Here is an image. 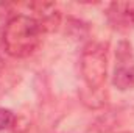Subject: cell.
I'll return each mask as SVG.
<instances>
[{"instance_id": "5", "label": "cell", "mask_w": 134, "mask_h": 133, "mask_svg": "<svg viewBox=\"0 0 134 133\" xmlns=\"http://www.w3.org/2000/svg\"><path fill=\"white\" fill-rule=\"evenodd\" d=\"M14 122H16L14 113L8 108H0V132L9 129Z\"/></svg>"}, {"instance_id": "3", "label": "cell", "mask_w": 134, "mask_h": 133, "mask_svg": "<svg viewBox=\"0 0 134 133\" xmlns=\"http://www.w3.org/2000/svg\"><path fill=\"white\" fill-rule=\"evenodd\" d=\"M106 16L114 28H134V2H112L108 6Z\"/></svg>"}, {"instance_id": "1", "label": "cell", "mask_w": 134, "mask_h": 133, "mask_svg": "<svg viewBox=\"0 0 134 133\" xmlns=\"http://www.w3.org/2000/svg\"><path fill=\"white\" fill-rule=\"evenodd\" d=\"M42 34L44 32L34 17L16 14L5 25L3 47L14 58H27L39 47Z\"/></svg>"}, {"instance_id": "4", "label": "cell", "mask_w": 134, "mask_h": 133, "mask_svg": "<svg viewBox=\"0 0 134 133\" xmlns=\"http://www.w3.org/2000/svg\"><path fill=\"white\" fill-rule=\"evenodd\" d=\"M133 63H122L115 67L114 72V78L112 83L115 88H119L120 91H126L133 88Z\"/></svg>"}, {"instance_id": "2", "label": "cell", "mask_w": 134, "mask_h": 133, "mask_svg": "<svg viewBox=\"0 0 134 133\" xmlns=\"http://www.w3.org/2000/svg\"><path fill=\"white\" fill-rule=\"evenodd\" d=\"M81 77L91 91H98L108 75V45L103 42H89L84 45L80 58Z\"/></svg>"}, {"instance_id": "6", "label": "cell", "mask_w": 134, "mask_h": 133, "mask_svg": "<svg viewBox=\"0 0 134 133\" xmlns=\"http://www.w3.org/2000/svg\"><path fill=\"white\" fill-rule=\"evenodd\" d=\"M133 88H134V69H133Z\"/></svg>"}]
</instances>
